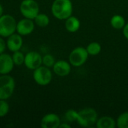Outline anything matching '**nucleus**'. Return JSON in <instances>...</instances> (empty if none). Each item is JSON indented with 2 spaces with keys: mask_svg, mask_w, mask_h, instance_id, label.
<instances>
[{
  "mask_svg": "<svg viewBox=\"0 0 128 128\" xmlns=\"http://www.w3.org/2000/svg\"><path fill=\"white\" fill-rule=\"evenodd\" d=\"M98 119V114L97 111L91 107H87L78 112L77 123L83 128H92L96 125Z\"/></svg>",
  "mask_w": 128,
  "mask_h": 128,
  "instance_id": "2",
  "label": "nucleus"
},
{
  "mask_svg": "<svg viewBox=\"0 0 128 128\" xmlns=\"http://www.w3.org/2000/svg\"><path fill=\"white\" fill-rule=\"evenodd\" d=\"M96 127L98 128H115L116 127V121L111 116H103L98 118Z\"/></svg>",
  "mask_w": 128,
  "mask_h": 128,
  "instance_id": "15",
  "label": "nucleus"
},
{
  "mask_svg": "<svg viewBox=\"0 0 128 128\" xmlns=\"http://www.w3.org/2000/svg\"><path fill=\"white\" fill-rule=\"evenodd\" d=\"M11 56L15 66H21L24 64L25 54H23V52H22L20 50L13 52V55Z\"/></svg>",
  "mask_w": 128,
  "mask_h": 128,
  "instance_id": "20",
  "label": "nucleus"
},
{
  "mask_svg": "<svg viewBox=\"0 0 128 128\" xmlns=\"http://www.w3.org/2000/svg\"><path fill=\"white\" fill-rule=\"evenodd\" d=\"M116 126L118 128H128V112L122 113L116 120Z\"/></svg>",
  "mask_w": 128,
  "mask_h": 128,
  "instance_id": "19",
  "label": "nucleus"
},
{
  "mask_svg": "<svg viewBox=\"0 0 128 128\" xmlns=\"http://www.w3.org/2000/svg\"><path fill=\"white\" fill-rule=\"evenodd\" d=\"M17 22L10 14H3L0 17V36L7 38L14 34L16 30Z\"/></svg>",
  "mask_w": 128,
  "mask_h": 128,
  "instance_id": "4",
  "label": "nucleus"
},
{
  "mask_svg": "<svg viewBox=\"0 0 128 128\" xmlns=\"http://www.w3.org/2000/svg\"><path fill=\"white\" fill-rule=\"evenodd\" d=\"M35 28V23L33 20L23 18L17 22L16 32L23 36L31 34Z\"/></svg>",
  "mask_w": 128,
  "mask_h": 128,
  "instance_id": "9",
  "label": "nucleus"
},
{
  "mask_svg": "<svg viewBox=\"0 0 128 128\" xmlns=\"http://www.w3.org/2000/svg\"><path fill=\"white\" fill-rule=\"evenodd\" d=\"M42 58L43 56L38 52H28L25 55L24 65L27 69L30 70H34L40 66L43 65Z\"/></svg>",
  "mask_w": 128,
  "mask_h": 128,
  "instance_id": "8",
  "label": "nucleus"
},
{
  "mask_svg": "<svg viewBox=\"0 0 128 128\" xmlns=\"http://www.w3.org/2000/svg\"><path fill=\"white\" fill-rule=\"evenodd\" d=\"M14 63L12 58V56L8 53H2L0 55V74L5 75L10 74L14 68Z\"/></svg>",
  "mask_w": 128,
  "mask_h": 128,
  "instance_id": "10",
  "label": "nucleus"
},
{
  "mask_svg": "<svg viewBox=\"0 0 128 128\" xmlns=\"http://www.w3.org/2000/svg\"><path fill=\"white\" fill-rule=\"evenodd\" d=\"M20 11L24 18L34 20L40 13V7L35 0H22L20 5Z\"/></svg>",
  "mask_w": 128,
  "mask_h": 128,
  "instance_id": "6",
  "label": "nucleus"
},
{
  "mask_svg": "<svg viewBox=\"0 0 128 128\" xmlns=\"http://www.w3.org/2000/svg\"><path fill=\"white\" fill-rule=\"evenodd\" d=\"M78 118V112L74 110H68L64 113V119L67 122L73 123L77 122Z\"/></svg>",
  "mask_w": 128,
  "mask_h": 128,
  "instance_id": "21",
  "label": "nucleus"
},
{
  "mask_svg": "<svg viewBox=\"0 0 128 128\" xmlns=\"http://www.w3.org/2000/svg\"><path fill=\"white\" fill-rule=\"evenodd\" d=\"M10 111V106L7 100H0V118H4Z\"/></svg>",
  "mask_w": 128,
  "mask_h": 128,
  "instance_id": "23",
  "label": "nucleus"
},
{
  "mask_svg": "<svg viewBox=\"0 0 128 128\" xmlns=\"http://www.w3.org/2000/svg\"><path fill=\"white\" fill-rule=\"evenodd\" d=\"M34 22L35 25L40 28H46L49 26L50 22V20L49 16H47L46 14L39 13L38 16L34 18Z\"/></svg>",
  "mask_w": 128,
  "mask_h": 128,
  "instance_id": "17",
  "label": "nucleus"
},
{
  "mask_svg": "<svg viewBox=\"0 0 128 128\" xmlns=\"http://www.w3.org/2000/svg\"><path fill=\"white\" fill-rule=\"evenodd\" d=\"M4 14V8L3 6L0 4V17Z\"/></svg>",
  "mask_w": 128,
  "mask_h": 128,
  "instance_id": "27",
  "label": "nucleus"
},
{
  "mask_svg": "<svg viewBox=\"0 0 128 128\" xmlns=\"http://www.w3.org/2000/svg\"><path fill=\"white\" fill-rule=\"evenodd\" d=\"M110 24L113 28L117 29V30H121V29H123V28L124 27L126 22H125V19L124 18V16L119 14H116L111 18Z\"/></svg>",
  "mask_w": 128,
  "mask_h": 128,
  "instance_id": "16",
  "label": "nucleus"
},
{
  "mask_svg": "<svg viewBox=\"0 0 128 128\" xmlns=\"http://www.w3.org/2000/svg\"><path fill=\"white\" fill-rule=\"evenodd\" d=\"M74 7L71 0H55L51 7L53 16L59 20H65L73 14Z\"/></svg>",
  "mask_w": 128,
  "mask_h": 128,
  "instance_id": "1",
  "label": "nucleus"
},
{
  "mask_svg": "<svg viewBox=\"0 0 128 128\" xmlns=\"http://www.w3.org/2000/svg\"><path fill=\"white\" fill-rule=\"evenodd\" d=\"M33 80L40 86H48L52 80V72L50 68L41 65L33 70Z\"/></svg>",
  "mask_w": 128,
  "mask_h": 128,
  "instance_id": "5",
  "label": "nucleus"
},
{
  "mask_svg": "<svg viewBox=\"0 0 128 128\" xmlns=\"http://www.w3.org/2000/svg\"><path fill=\"white\" fill-rule=\"evenodd\" d=\"M16 88V82L10 74L0 75V100H8L12 97Z\"/></svg>",
  "mask_w": 128,
  "mask_h": 128,
  "instance_id": "3",
  "label": "nucleus"
},
{
  "mask_svg": "<svg viewBox=\"0 0 128 128\" xmlns=\"http://www.w3.org/2000/svg\"><path fill=\"white\" fill-rule=\"evenodd\" d=\"M101 50H102V46L98 42H92L86 47V50L88 55L92 56H95L100 54Z\"/></svg>",
  "mask_w": 128,
  "mask_h": 128,
  "instance_id": "18",
  "label": "nucleus"
},
{
  "mask_svg": "<svg viewBox=\"0 0 128 128\" xmlns=\"http://www.w3.org/2000/svg\"><path fill=\"white\" fill-rule=\"evenodd\" d=\"M71 126L68 124V122H63L61 123V124L59 125V128H70Z\"/></svg>",
  "mask_w": 128,
  "mask_h": 128,
  "instance_id": "26",
  "label": "nucleus"
},
{
  "mask_svg": "<svg viewBox=\"0 0 128 128\" xmlns=\"http://www.w3.org/2000/svg\"><path fill=\"white\" fill-rule=\"evenodd\" d=\"M0 75H1V74H0Z\"/></svg>",
  "mask_w": 128,
  "mask_h": 128,
  "instance_id": "28",
  "label": "nucleus"
},
{
  "mask_svg": "<svg viewBox=\"0 0 128 128\" xmlns=\"http://www.w3.org/2000/svg\"><path fill=\"white\" fill-rule=\"evenodd\" d=\"M52 70L55 74L60 77H64L68 76L71 72V64L69 62L65 60H58L56 62L52 67Z\"/></svg>",
  "mask_w": 128,
  "mask_h": 128,
  "instance_id": "12",
  "label": "nucleus"
},
{
  "mask_svg": "<svg viewBox=\"0 0 128 128\" xmlns=\"http://www.w3.org/2000/svg\"><path fill=\"white\" fill-rule=\"evenodd\" d=\"M56 62V61L54 56L52 55H51V54H46L42 58L43 65L46 66L47 68H52V67L55 64Z\"/></svg>",
  "mask_w": 128,
  "mask_h": 128,
  "instance_id": "22",
  "label": "nucleus"
},
{
  "mask_svg": "<svg viewBox=\"0 0 128 128\" xmlns=\"http://www.w3.org/2000/svg\"><path fill=\"white\" fill-rule=\"evenodd\" d=\"M80 26H81L80 20L76 16H74L71 15L68 19L65 20L64 26H65L66 30L68 32H70V33L76 32L80 28Z\"/></svg>",
  "mask_w": 128,
  "mask_h": 128,
  "instance_id": "14",
  "label": "nucleus"
},
{
  "mask_svg": "<svg viewBox=\"0 0 128 128\" xmlns=\"http://www.w3.org/2000/svg\"><path fill=\"white\" fill-rule=\"evenodd\" d=\"M88 53L86 48L78 46L74 48L69 56V62L74 67H81L85 64L88 58Z\"/></svg>",
  "mask_w": 128,
  "mask_h": 128,
  "instance_id": "7",
  "label": "nucleus"
},
{
  "mask_svg": "<svg viewBox=\"0 0 128 128\" xmlns=\"http://www.w3.org/2000/svg\"><path fill=\"white\" fill-rule=\"evenodd\" d=\"M122 30H123V34H124V38L127 40H128V22L125 24V26H124V27L123 28Z\"/></svg>",
  "mask_w": 128,
  "mask_h": 128,
  "instance_id": "25",
  "label": "nucleus"
},
{
  "mask_svg": "<svg viewBox=\"0 0 128 128\" xmlns=\"http://www.w3.org/2000/svg\"><path fill=\"white\" fill-rule=\"evenodd\" d=\"M6 49H7L6 40H4V38L0 36V55L4 53Z\"/></svg>",
  "mask_w": 128,
  "mask_h": 128,
  "instance_id": "24",
  "label": "nucleus"
},
{
  "mask_svg": "<svg viewBox=\"0 0 128 128\" xmlns=\"http://www.w3.org/2000/svg\"><path fill=\"white\" fill-rule=\"evenodd\" d=\"M6 44H7V49L11 52L21 50L23 46L22 36L15 32L14 34L7 38Z\"/></svg>",
  "mask_w": 128,
  "mask_h": 128,
  "instance_id": "11",
  "label": "nucleus"
},
{
  "mask_svg": "<svg viewBox=\"0 0 128 128\" xmlns=\"http://www.w3.org/2000/svg\"><path fill=\"white\" fill-rule=\"evenodd\" d=\"M61 118L56 113L46 114L40 121L42 128H58L61 124Z\"/></svg>",
  "mask_w": 128,
  "mask_h": 128,
  "instance_id": "13",
  "label": "nucleus"
}]
</instances>
